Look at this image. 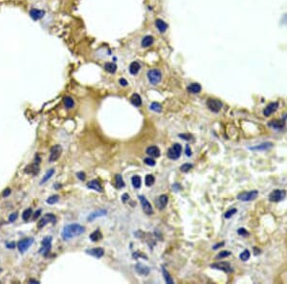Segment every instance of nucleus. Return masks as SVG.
I'll return each instance as SVG.
<instances>
[{
	"label": "nucleus",
	"mask_w": 287,
	"mask_h": 284,
	"mask_svg": "<svg viewBox=\"0 0 287 284\" xmlns=\"http://www.w3.org/2000/svg\"><path fill=\"white\" fill-rule=\"evenodd\" d=\"M87 188L90 190H94L98 192H102V187L101 186L98 180H92L87 184Z\"/></svg>",
	"instance_id": "4be33fe9"
},
{
	"label": "nucleus",
	"mask_w": 287,
	"mask_h": 284,
	"mask_svg": "<svg viewBox=\"0 0 287 284\" xmlns=\"http://www.w3.org/2000/svg\"><path fill=\"white\" fill-rule=\"evenodd\" d=\"M223 244H224V242H221V243H218V244H217L216 246H214V247H213V249H214V250H216V249H217V248H219V247H221V246H223Z\"/></svg>",
	"instance_id": "4d7b16f0"
},
{
	"label": "nucleus",
	"mask_w": 287,
	"mask_h": 284,
	"mask_svg": "<svg viewBox=\"0 0 287 284\" xmlns=\"http://www.w3.org/2000/svg\"><path fill=\"white\" fill-rule=\"evenodd\" d=\"M186 155L187 156H191V149H190L189 146H186Z\"/></svg>",
	"instance_id": "603ef678"
},
{
	"label": "nucleus",
	"mask_w": 287,
	"mask_h": 284,
	"mask_svg": "<svg viewBox=\"0 0 287 284\" xmlns=\"http://www.w3.org/2000/svg\"><path fill=\"white\" fill-rule=\"evenodd\" d=\"M45 15V11L39 10V9H31L30 11V16L34 20H39L43 16Z\"/></svg>",
	"instance_id": "4468645a"
},
{
	"label": "nucleus",
	"mask_w": 287,
	"mask_h": 284,
	"mask_svg": "<svg viewBox=\"0 0 287 284\" xmlns=\"http://www.w3.org/2000/svg\"><path fill=\"white\" fill-rule=\"evenodd\" d=\"M114 186L115 188L118 189V190H121L125 187V182H124V179L123 177H122L120 174H117L115 176V179H114Z\"/></svg>",
	"instance_id": "393cba45"
},
{
	"label": "nucleus",
	"mask_w": 287,
	"mask_h": 284,
	"mask_svg": "<svg viewBox=\"0 0 287 284\" xmlns=\"http://www.w3.org/2000/svg\"><path fill=\"white\" fill-rule=\"evenodd\" d=\"M103 68H104V70L106 71V72H108L110 74H114V73H116V71H117V65H116L115 62H106Z\"/></svg>",
	"instance_id": "bb28decb"
},
{
	"label": "nucleus",
	"mask_w": 287,
	"mask_h": 284,
	"mask_svg": "<svg viewBox=\"0 0 287 284\" xmlns=\"http://www.w3.org/2000/svg\"><path fill=\"white\" fill-rule=\"evenodd\" d=\"M63 104H64V106L67 108V109H71V108H73L74 107V105H75V102H74V100L72 99L71 97H64L63 98Z\"/></svg>",
	"instance_id": "c85d7f7f"
},
{
	"label": "nucleus",
	"mask_w": 287,
	"mask_h": 284,
	"mask_svg": "<svg viewBox=\"0 0 287 284\" xmlns=\"http://www.w3.org/2000/svg\"><path fill=\"white\" fill-rule=\"evenodd\" d=\"M154 182H155V178H154L153 175L147 174V175L145 176V186H147V187H150V186H152V185L154 184Z\"/></svg>",
	"instance_id": "c9c22d12"
},
{
	"label": "nucleus",
	"mask_w": 287,
	"mask_h": 284,
	"mask_svg": "<svg viewBox=\"0 0 287 284\" xmlns=\"http://www.w3.org/2000/svg\"><path fill=\"white\" fill-rule=\"evenodd\" d=\"M207 106L208 108L210 109L211 111L214 112V113H217L219 112L220 109L222 108V102L219 101V100H216V99H209L207 101Z\"/></svg>",
	"instance_id": "423d86ee"
},
{
	"label": "nucleus",
	"mask_w": 287,
	"mask_h": 284,
	"mask_svg": "<svg viewBox=\"0 0 287 284\" xmlns=\"http://www.w3.org/2000/svg\"><path fill=\"white\" fill-rule=\"evenodd\" d=\"M106 210H98V211H95V212H93V214H91L89 216H88V221H92V220H94L96 217H100V216H103V215H106Z\"/></svg>",
	"instance_id": "c756f323"
},
{
	"label": "nucleus",
	"mask_w": 287,
	"mask_h": 284,
	"mask_svg": "<svg viewBox=\"0 0 287 284\" xmlns=\"http://www.w3.org/2000/svg\"><path fill=\"white\" fill-rule=\"evenodd\" d=\"M211 267L213 269H217V270H221L225 273H233V269L232 268V266L230 265V263L228 262H216L211 265Z\"/></svg>",
	"instance_id": "9d476101"
},
{
	"label": "nucleus",
	"mask_w": 287,
	"mask_h": 284,
	"mask_svg": "<svg viewBox=\"0 0 287 284\" xmlns=\"http://www.w3.org/2000/svg\"><path fill=\"white\" fill-rule=\"evenodd\" d=\"M258 195V191L257 190H251V191H245V192H241L237 195V199L240 201H244V202H248V201H252L257 197Z\"/></svg>",
	"instance_id": "39448f33"
},
{
	"label": "nucleus",
	"mask_w": 287,
	"mask_h": 284,
	"mask_svg": "<svg viewBox=\"0 0 287 284\" xmlns=\"http://www.w3.org/2000/svg\"><path fill=\"white\" fill-rule=\"evenodd\" d=\"M34 243V238L32 237H27V238H24L22 240H20L17 244V248H18V251L23 254L27 251L29 248L32 246V244Z\"/></svg>",
	"instance_id": "0eeeda50"
},
{
	"label": "nucleus",
	"mask_w": 287,
	"mask_h": 284,
	"mask_svg": "<svg viewBox=\"0 0 287 284\" xmlns=\"http://www.w3.org/2000/svg\"><path fill=\"white\" fill-rule=\"evenodd\" d=\"M250 255H251L250 251H249V250H244V251H243V252L240 254L239 258H240L242 261H247V260L250 258Z\"/></svg>",
	"instance_id": "e433bc0d"
},
{
	"label": "nucleus",
	"mask_w": 287,
	"mask_h": 284,
	"mask_svg": "<svg viewBox=\"0 0 287 284\" xmlns=\"http://www.w3.org/2000/svg\"><path fill=\"white\" fill-rule=\"evenodd\" d=\"M86 254L97 257V258H101V257L103 256V254H104V251H103L102 248H93V249L86 251Z\"/></svg>",
	"instance_id": "aec40b11"
},
{
	"label": "nucleus",
	"mask_w": 287,
	"mask_h": 284,
	"mask_svg": "<svg viewBox=\"0 0 287 284\" xmlns=\"http://www.w3.org/2000/svg\"><path fill=\"white\" fill-rule=\"evenodd\" d=\"M31 214H32V209H26L22 212V219L24 221H28L29 218L31 217Z\"/></svg>",
	"instance_id": "ea45409f"
},
{
	"label": "nucleus",
	"mask_w": 287,
	"mask_h": 284,
	"mask_svg": "<svg viewBox=\"0 0 287 284\" xmlns=\"http://www.w3.org/2000/svg\"><path fill=\"white\" fill-rule=\"evenodd\" d=\"M179 137H181L184 140H187V141H189V140L193 139V136L189 135V134H179Z\"/></svg>",
	"instance_id": "49530a36"
},
{
	"label": "nucleus",
	"mask_w": 287,
	"mask_h": 284,
	"mask_svg": "<svg viewBox=\"0 0 287 284\" xmlns=\"http://www.w3.org/2000/svg\"><path fill=\"white\" fill-rule=\"evenodd\" d=\"M277 107H279V103H277V102H271V103H269V104L266 106V108L263 110L264 116H266V117L270 116V115H272V114L277 109Z\"/></svg>",
	"instance_id": "f3484780"
},
{
	"label": "nucleus",
	"mask_w": 287,
	"mask_h": 284,
	"mask_svg": "<svg viewBox=\"0 0 287 284\" xmlns=\"http://www.w3.org/2000/svg\"><path fill=\"white\" fill-rule=\"evenodd\" d=\"M28 282H29V283H34H34H37V284H38V283H39L38 280H34V279H30Z\"/></svg>",
	"instance_id": "bf43d9fd"
},
{
	"label": "nucleus",
	"mask_w": 287,
	"mask_h": 284,
	"mask_svg": "<svg viewBox=\"0 0 287 284\" xmlns=\"http://www.w3.org/2000/svg\"><path fill=\"white\" fill-rule=\"evenodd\" d=\"M144 163L147 166H155V161L154 159H152V157H149V158H145L144 159Z\"/></svg>",
	"instance_id": "a19ab883"
},
{
	"label": "nucleus",
	"mask_w": 287,
	"mask_h": 284,
	"mask_svg": "<svg viewBox=\"0 0 287 284\" xmlns=\"http://www.w3.org/2000/svg\"><path fill=\"white\" fill-rule=\"evenodd\" d=\"M155 26H156V28H157V30H158L161 34L166 33L167 30H168V28H169L168 23H167L166 21H164L163 19H161V18H157V19L155 20Z\"/></svg>",
	"instance_id": "2eb2a0df"
},
{
	"label": "nucleus",
	"mask_w": 287,
	"mask_h": 284,
	"mask_svg": "<svg viewBox=\"0 0 287 284\" xmlns=\"http://www.w3.org/2000/svg\"><path fill=\"white\" fill-rule=\"evenodd\" d=\"M40 214H41V210H38V211H36V214H34V219H37L40 215Z\"/></svg>",
	"instance_id": "6e6d98bb"
},
{
	"label": "nucleus",
	"mask_w": 287,
	"mask_h": 284,
	"mask_svg": "<svg viewBox=\"0 0 287 284\" xmlns=\"http://www.w3.org/2000/svg\"><path fill=\"white\" fill-rule=\"evenodd\" d=\"M62 148L59 145H56L50 150V157H49V162H56L57 160L59 158L60 154H62Z\"/></svg>",
	"instance_id": "9b49d317"
},
{
	"label": "nucleus",
	"mask_w": 287,
	"mask_h": 284,
	"mask_svg": "<svg viewBox=\"0 0 287 284\" xmlns=\"http://www.w3.org/2000/svg\"><path fill=\"white\" fill-rule=\"evenodd\" d=\"M90 239L92 241H94V242H96V241H99V240H101L102 239V234H101V232L99 230H96L94 233H92L91 234H90Z\"/></svg>",
	"instance_id": "473e14b6"
},
{
	"label": "nucleus",
	"mask_w": 287,
	"mask_h": 284,
	"mask_svg": "<svg viewBox=\"0 0 287 284\" xmlns=\"http://www.w3.org/2000/svg\"><path fill=\"white\" fill-rule=\"evenodd\" d=\"M236 212H237V209H232V210H228L227 212H226L224 217L225 218H231L233 214H236Z\"/></svg>",
	"instance_id": "c03bdc74"
},
{
	"label": "nucleus",
	"mask_w": 287,
	"mask_h": 284,
	"mask_svg": "<svg viewBox=\"0 0 287 284\" xmlns=\"http://www.w3.org/2000/svg\"><path fill=\"white\" fill-rule=\"evenodd\" d=\"M149 108L155 112H161L162 111V105L158 102H152L149 106Z\"/></svg>",
	"instance_id": "4c0bfd02"
},
{
	"label": "nucleus",
	"mask_w": 287,
	"mask_h": 284,
	"mask_svg": "<svg viewBox=\"0 0 287 284\" xmlns=\"http://www.w3.org/2000/svg\"><path fill=\"white\" fill-rule=\"evenodd\" d=\"M140 70H141V64H140L139 61L135 60V61H132V62L129 64L128 71H129V73L131 75H133V76L137 75Z\"/></svg>",
	"instance_id": "6ab92c4d"
},
{
	"label": "nucleus",
	"mask_w": 287,
	"mask_h": 284,
	"mask_svg": "<svg viewBox=\"0 0 287 284\" xmlns=\"http://www.w3.org/2000/svg\"><path fill=\"white\" fill-rule=\"evenodd\" d=\"M229 255H231V252H229V251H223V252H220L218 254H217V258H224V257H227V256H229Z\"/></svg>",
	"instance_id": "37998d69"
},
{
	"label": "nucleus",
	"mask_w": 287,
	"mask_h": 284,
	"mask_svg": "<svg viewBox=\"0 0 287 284\" xmlns=\"http://www.w3.org/2000/svg\"><path fill=\"white\" fill-rule=\"evenodd\" d=\"M58 199H59V196H58V195H57V194H55V195H52V196H50L46 200V202H47V204H49V205H54V204H56L58 201Z\"/></svg>",
	"instance_id": "58836bf2"
},
{
	"label": "nucleus",
	"mask_w": 287,
	"mask_h": 284,
	"mask_svg": "<svg viewBox=\"0 0 287 284\" xmlns=\"http://www.w3.org/2000/svg\"><path fill=\"white\" fill-rule=\"evenodd\" d=\"M38 170H39V167H38V163L37 164H32V165H30V166H28L27 167H26V170H25V172L26 173H29V174H37L38 172Z\"/></svg>",
	"instance_id": "a878e982"
},
{
	"label": "nucleus",
	"mask_w": 287,
	"mask_h": 284,
	"mask_svg": "<svg viewBox=\"0 0 287 284\" xmlns=\"http://www.w3.org/2000/svg\"><path fill=\"white\" fill-rule=\"evenodd\" d=\"M145 152H146L147 155H149V156L152 157V158H157V157H159V156L161 155V152H160L159 147L156 146H149V147L146 148Z\"/></svg>",
	"instance_id": "dca6fc26"
},
{
	"label": "nucleus",
	"mask_w": 287,
	"mask_h": 284,
	"mask_svg": "<svg viewBox=\"0 0 287 284\" xmlns=\"http://www.w3.org/2000/svg\"><path fill=\"white\" fill-rule=\"evenodd\" d=\"M201 89H202L201 85H200L199 83H196V82L190 83V84L188 86V88H187L188 92L190 93V94H198V93H200Z\"/></svg>",
	"instance_id": "5701e85b"
},
{
	"label": "nucleus",
	"mask_w": 287,
	"mask_h": 284,
	"mask_svg": "<svg viewBox=\"0 0 287 284\" xmlns=\"http://www.w3.org/2000/svg\"><path fill=\"white\" fill-rule=\"evenodd\" d=\"M273 146V144L272 143H263L261 145H259L257 146H255V147H252L251 149L252 150H266V149H269Z\"/></svg>",
	"instance_id": "7c9ffc66"
},
{
	"label": "nucleus",
	"mask_w": 287,
	"mask_h": 284,
	"mask_svg": "<svg viewBox=\"0 0 287 284\" xmlns=\"http://www.w3.org/2000/svg\"><path fill=\"white\" fill-rule=\"evenodd\" d=\"M162 272H163V274H164V278H165V281H166L167 283H169V284H173L174 282H173V279H172V278L169 276V272L166 270V268L165 267H162Z\"/></svg>",
	"instance_id": "72a5a7b5"
},
{
	"label": "nucleus",
	"mask_w": 287,
	"mask_h": 284,
	"mask_svg": "<svg viewBox=\"0 0 287 284\" xmlns=\"http://www.w3.org/2000/svg\"><path fill=\"white\" fill-rule=\"evenodd\" d=\"M153 43H154V38L150 34H147V35H145V37L142 38L141 46L143 48H149L152 45Z\"/></svg>",
	"instance_id": "a211bd4d"
},
{
	"label": "nucleus",
	"mask_w": 287,
	"mask_h": 284,
	"mask_svg": "<svg viewBox=\"0 0 287 284\" xmlns=\"http://www.w3.org/2000/svg\"><path fill=\"white\" fill-rule=\"evenodd\" d=\"M284 122L283 121H279V120H273L271 122H269L268 126L273 127L274 129H281L284 127Z\"/></svg>",
	"instance_id": "b1692460"
},
{
	"label": "nucleus",
	"mask_w": 287,
	"mask_h": 284,
	"mask_svg": "<svg viewBox=\"0 0 287 284\" xmlns=\"http://www.w3.org/2000/svg\"><path fill=\"white\" fill-rule=\"evenodd\" d=\"M17 216H18V214H17V212H14V214H12L11 215H10V217H9V222H14L16 219H17Z\"/></svg>",
	"instance_id": "a18cd8bd"
},
{
	"label": "nucleus",
	"mask_w": 287,
	"mask_h": 284,
	"mask_svg": "<svg viewBox=\"0 0 287 284\" xmlns=\"http://www.w3.org/2000/svg\"><path fill=\"white\" fill-rule=\"evenodd\" d=\"M122 199H123V202H124V203H126V202L127 201V199H129V195H128V194H126H126H124V195H123V197H122Z\"/></svg>",
	"instance_id": "5fc2aeb1"
},
{
	"label": "nucleus",
	"mask_w": 287,
	"mask_h": 284,
	"mask_svg": "<svg viewBox=\"0 0 287 284\" xmlns=\"http://www.w3.org/2000/svg\"><path fill=\"white\" fill-rule=\"evenodd\" d=\"M146 78L150 84L157 85L162 81V72L157 68L149 69L146 73Z\"/></svg>",
	"instance_id": "f03ea898"
},
{
	"label": "nucleus",
	"mask_w": 287,
	"mask_h": 284,
	"mask_svg": "<svg viewBox=\"0 0 287 284\" xmlns=\"http://www.w3.org/2000/svg\"><path fill=\"white\" fill-rule=\"evenodd\" d=\"M131 182H132V185H133V187L135 189H139L141 187V185H142V179H141V177L138 176V175H135V176L132 177Z\"/></svg>",
	"instance_id": "2f4dec72"
},
{
	"label": "nucleus",
	"mask_w": 287,
	"mask_h": 284,
	"mask_svg": "<svg viewBox=\"0 0 287 284\" xmlns=\"http://www.w3.org/2000/svg\"><path fill=\"white\" fill-rule=\"evenodd\" d=\"M237 233H238V234H240V235H248V232H246V230L243 229V228L238 229Z\"/></svg>",
	"instance_id": "09e8293b"
},
{
	"label": "nucleus",
	"mask_w": 287,
	"mask_h": 284,
	"mask_svg": "<svg viewBox=\"0 0 287 284\" xmlns=\"http://www.w3.org/2000/svg\"><path fill=\"white\" fill-rule=\"evenodd\" d=\"M182 152V146L180 144H174L168 150V157L171 160H177Z\"/></svg>",
	"instance_id": "20e7f679"
},
{
	"label": "nucleus",
	"mask_w": 287,
	"mask_h": 284,
	"mask_svg": "<svg viewBox=\"0 0 287 284\" xmlns=\"http://www.w3.org/2000/svg\"><path fill=\"white\" fill-rule=\"evenodd\" d=\"M6 247H7V248H9V249H13V248H14V247H15V243H14V242L8 243V244L6 245Z\"/></svg>",
	"instance_id": "864d4df0"
},
{
	"label": "nucleus",
	"mask_w": 287,
	"mask_h": 284,
	"mask_svg": "<svg viewBox=\"0 0 287 284\" xmlns=\"http://www.w3.org/2000/svg\"><path fill=\"white\" fill-rule=\"evenodd\" d=\"M139 200L141 202V205H142V208H143V210L145 211V214L147 215L153 214V209L150 205V203L147 201V199L144 195H139Z\"/></svg>",
	"instance_id": "1a4fd4ad"
},
{
	"label": "nucleus",
	"mask_w": 287,
	"mask_h": 284,
	"mask_svg": "<svg viewBox=\"0 0 287 284\" xmlns=\"http://www.w3.org/2000/svg\"><path fill=\"white\" fill-rule=\"evenodd\" d=\"M56 221H57V218H56V216L54 214H47L44 215V217H42L39 220L38 224V228L41 229V228L44 227L45 225H47L48 223H56Z\"/></svg>",
	"instance_id": "f8f14e48"
},
{
	"label": "nucleus",
	"mask_w": 287,
	"mask_h": 284,
	"mask_svg": "<svg viewBox=\"0 0 287 284\" xmlns=\"http://www.w3.org/2000/svg\"><path fill=\"white\" fill-rule=\"evenodd\" d=\"M168 202H169V198L166 194L160 195V196L155 200L156 207H157L159 210H164L165 208H166L168 205Z\"/></svg>",
	"instance_id": "ddd939ff"
},
{
	"label": "nucleus",
	"mask_w": 287,
	"mask_h": 284,
	"mask_svg": "<svg viewBox=\"0 0 287 284\" xmlns=\"http://www.w3.org/2000/svg\"><path fill=\"white\" fill-rule=\"evenodd\" d=\"M191 167H193V165H191V164H184V165L181 166L180 170H181V171H183V172H188Z\"/></svg>",
	"instance_id": "79ce46f5"
},
{
	"label": "nucleus",
	"mask_w": 287,
	"mask_h": 284,
	"mask_svg": "<svg viewBox=\"0 0 287 284\" xmlns=\"http://www.w3.org/2000/svg\"><path fill=\"white\" fill-rule=\"evenodd\" d=\"M52 240H53V237L52 236H47L42 240L41 242V248L39 249V254L42 255H48V254L50 253L51 247H52Z\"/></svg>",
	"instance_id": "7ed1b4c3"
},
{
	"label": "nucleus",
	"mask_w": 287,
	"mask_h": 284,
	"mask_svg": "<svg viewBox=\"0 0 287 284\" xmlns=\"http://www.w3.org/2000/svg\"><path fill=\"white\" fill-rule=\"evenodd\" d=\"M77 176H78V178H79L80 180H84L85 179V173L84 172H78L77 173Z\"/></svg>",
	"instance_id": "8fccbe9b"
},
{
	"label": "nucleus",
	"mask_w": 287,
	"mask_h": 284,
	"mask_svg": "<svg viewBox=\"0 0 287 284\" xmlns=\"http://www.w3.org/2000/svg\"><path fill=\"white\" fill-rule=\"evenodd\" d=\"M119 83H120L122 86H124V87H125V86H126V85L128 84L127 81H126V78H120V79H119Z\"/></svg>",
	"instance_id": "de8ad7c7"
},
{
	"label": "nucleus",
	"mask_w": 287,
	"mask_h": 284,
	"mask_svg": "<svg viewBox=\"0 0 287 284\" xmlns=\"http://www.w3.org/2000/svg\"><path fill=\"white\" fill-rule=\"evenodd\" d=\"M11 194V189H6L5 190H4V192H3V197H7V196H9V195Z\"/></svg>",
	"instance_id": "3c124183"
},
{
	"label": "nucleus",
	"mask_w": 287,
	"mask_h": 284,
	"mask_svg": "<svg viewBox=\"0 0 287 284\" xmlns=\"http://www.w3.org/2000/svg\"><path fill=\"white\" fill-rule=\"evenodd\" d=\"M54 173H55V170H54V168H51V170H49L47 171V173L45 174V176L43 177L42 180L40 181V185H43L44 183H46V182L51 178V177L54 175Z\"/></svg>",
	"instance_id": "f704fd0d"
},
{
	"label": "nucleus",
	"mask_w": 287,
	"mask_h": 284,
	"mask_svg": "<svg viewBox=\"0 0 287 284\" xmlns=\"http://www.w3.org/2000/svg\"><path fill=\"white\" fill-rule=\"evenodd\" d=\"M85 232L84 227L79 225V224H70L67 225L63 228L62 233V237L64 241L70 240V239L79 236Z\"/></svg>",
	"instance_id": "f257e3e1"
},
{
	"label": "nucleus",
	"mask_w": 287,
	"mask_h": 284,
	"mask_svg": "<svg viewBox=\"0 0 287 284\" xmlns=\"http://www.w3.org/2000/svg\"><path fill=\"white\" fill-rule=\"evenodd\" d=\"M282 22H283L285 25H287V14H285V15L283 16V18H282Z\"/></svg>",
	"instance_id": "13d9d810"
},
{
	"label": "nucleus",
	"mask_w": 287,
	"mask_h": 284,
	"mask_svg": "<svg viewBox=\"0 0 287 284\" xmlns=\"http://www.w3.org/2000/svg\"><path fill=\"white\" fill-rule=\"evenodd\" d=\"M286 196V192L285 190H273L270 195H269V200L271 202H280L281 200H283Z\"/></svg>",
	"instance_id": "6e6552de"
},
{
	"label": "nucleus",
	"mask_w": 287,
	"mask_h": 284,
	"mask_svg": "<svg viewBox=\"0 0 287 284\" xmlns=\"http://www.w3.org/2000/svg\"><path fill=\"white\" fill-rule=\"evenodd\" d=\"M130 102H131V103L134 105V106H136V107H138V106H141L142 105V98L140 97V95L139 94H133L132 96H131V98H130Z\"/></svg>",
	"instance_id": "cd10ccee"
},
{
	"label": "nucleus",
	"mask_w": 287,
	"mask_h": 284,
	"mask_svg": "<svg viewBox=\"0 0 287 284\" xmlns=\"http://www.w3.org/2000/svg\"><path fill=\"white\" fill-rule=\"evenodd\" d=\"M135 270L137 271L138 274H142V276H147V274H149V268L146 267V266H145L142 263H138L135 266Z\"/></svg>",
	"instance_id": "412c9836"
}]
</instances>
